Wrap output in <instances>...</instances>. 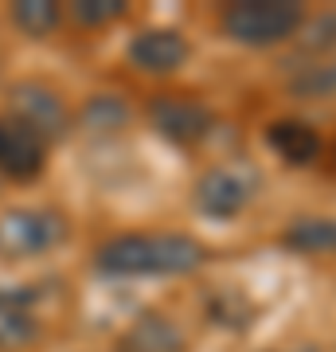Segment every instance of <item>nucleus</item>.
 Returning <instances> with one entry per match:
<instances>
[{
  "label": "nucleus",
  "mask_w": 336,
  "mask_h": 352,
  "mask_svg": "<svg viewBox=\"0 0 336 352\" xmlns=\"http://www.w3.org/2000/svg\"><path fill=\"white\" fill-rule=\"evenodd\" d=\"M98 270L110 278L192 274L208 263V247L184 231H133L98 247Z\"/></svg>",
  "instance_id": "nucleus-1"
},
{
  "label": "nucleus",
  "mask_w": 336,
  "mask_h": 352,
  "mask_svg": "<svg viewBox=\"0 0 336 352\" xmlns=\"http://www.w3.org/2000/svg\"><path fill=\"white\" fill-rule=\"evenodd\" d=\"M219 24L243 47H278L305 28V8L293 0H238L223 8Z\"/></svg>",
  "instance_id": "nucleus-2"
},
{
  "label": "nucleus",
  "mask_w": 336,
  "mask_h": 352,
  "mask_svg": "<svg viewBox=\"0 0 336 352\" xmlns=\"http://www.w3.org/2000/svg\"><path fill=\"white\" fill-rule=\"evenodd\" d=\"M67 239V219L51 208H8L0 212V258H39L63 247Z\"/></svg>",
  "instance_id": "nucleus-3"
},
{
  "label": "nucleus",
  "mask_w": 336,
  "mask_h": 352,
  "mask_svg": "<svg viewBox=\"0 0 336 352\" xmlns=\"http://www.w3.org/2000/svg\"><path fill=\"white\" fill-rule=\"evenodd\" d=\"M258 192V176L247 164H215L196 180V208L215 223H231L247 212V204Z\"/></svg>",
  "instance_id": "nucleus-4"
},
{
  "label": "nucleus",
  "mask_w": 336,
  "mask_h": 352,
  "mask_svg": "<svg viewBox=\"0 0 336 352\" xmlns=\"http://www.w3.org/2000/svg\"><path fill=\"white\" fill-rule=\"evenodd\" d=\"M149 122L172 145H199L215 126L212 110L199 98H188V94H157L149 102Z\"/></svg>",
  "instance_id": "nucleus-5"
},
{
  "label": "nucleus",
  "mask_w": 336,
  "mask_h": 352,
  "mask_svg": "<svg viewBox=\"0 0 336 352\" xmlns=\"http://www.w3.org/2000/svg\"><path fill=\"white\" fill-rule=\"evenodd\" d=\"M8 106L16 122H24L27 129H36L43 141H59L67 138V129H71V110H67V102L55 94L51 87L43 82H20V87L8 90Z\"/></svg>",
  "instance_id": "nucleus-6"
},
{
  "label": "nucleus",
  "mask_w": 336,
  "mask_h": 352,
  "mask_svg": "<svg viewBox=\"0 0 336 352\" xmlns=\"http://www.w3.org/2000/svg\"><path fill=\"white\" fill-rule=\"evenodd\" d=\"M47 164V141L16 118H0V176L36 180Z\"/></svg>",
  "instance_id": "nucleus-7"
},
{
  "label": "nucleus",
  "mask_w": 336,
  "mask_h": 352,
  "mask_svg": "<svg viewBox=\"0 0 336 352\" xmlns=\"http://www.w3.org/2000/svg\"><path fill=\"white\" fill-rule=\"evenodd\" d=\"M129 63L145 71V75H172L180 67L188 63V36L184 32H176V28H145L137 36L129 39Z\"/></svg>",
  "instance_id": "nucleus-8"
},
{
  "label": "nucleus",
  "mask_w": 336,
  "mask_h": 352,
  "mask_svg": "<svg viewBox=\"0 0 336 352\" xmlns=\"http://www.w3.org/2000/svg\"><path fill=\"white\" fill-rule=\"evenodd\" d=\"M266 145L274 153L282 164L289 168H309L317 157L324 153V141L321 133L309 126V122H301V118H278L266 126Z\"/></svg>",
  "instance_id": "nucleus-9"
},
{
  "label": "nucleus",
  "mask_w": 336,
  "mask_h": 352,
  "mask_svg": "<svg viewBox=\"0 0 336 352\" xmlns=\"http://www.w3.org/2000/svg\"><path fill=\"white\" fill-rule=\"evenodd\" d=\"M39 337V317L27 289H0V352L27 349Z\"/></svg>",
  "instance_id": "nucleus-10"
},
{
  "label": "nucleus",
  "mask_w": 336,
  "mask_h": 352,
  "mask_svg": "<svg viewBox=\"0 0 336 352\" xmlns=\"http://www.w3.org/2000/svg\"><path fill=\"white\" fill-rule=\"evenodd\" d=\"M117 352H184V333L161 314H141L122 333Z\"/></svg>",
  "instance_id": "nucleus-11"
},
{
  "label": "nucleus",
  "mask_w": 336,
  "mask_h": 352,
  "mask_svg": "<svg viewBox=\"0 0 336 352\" xmlns=\"http://www.w3.org/2000/svg\"><path fill=\"white\" fill-rule=\"evenodd\" d=\"M282 247L293 254H336V215H301L282 231Z\"/></svg>",
  "instance_id": "nucleus-12"
},
{
  "label": "nucleus",
  "mask_w": 336,
  "mask_h": 352,
  "mask_svg": "<svg viewBox=\"0 0 336 352\" xmlns=\"http://www.w3.org/2000/svg\"><path fill=\"white\" fill-rule=\"evenodd\" d=\"M289 94H298L305 102L336 98V59H321V63L301 67L298 75L289 78Z\"/></svg>",
  "instance_id": "nucleus-13"
},
{
  "label": "nucleus",
  "mask_w": 336,
  "mask_h": 352,
  "mask_svg": "<svg viewBox=\"0 0 336 352\" xmlns=\"http://www.w3.org/2000/svg\"><path fill=\"white\" fill-rule=\"evenodd\" d=\"M59 4L51 0H16L12 4V24L32 39H43L59 28Z\"/></svg>",
  "instance_id": "nucleus-14"
},
{
  "label": "nucleus",
  "mask_w": 336,
  "mask_h": 352,
  "mask_svg": "<svg viewBox=\"0 0 336 352\" xmlns=\"http://www.w3.org/2000/svg\"><path fill=\"white\" fill-rule=\"evenodd\" d=\"M125 122H129V106L117 94H94L82 110V126L90 133H117L125 129Z\"/></svg>",
  "instance_id": "nucleus-15"
},
{
  "label": "nucleus",
  "mask_w": 336,
  "mask_h": 352,
  "mask_svg": "<svg viewBox=\"0 0 336 352\" xmlns=\"http://www.w3.org/2000/svg\"><path fill=\"white\" fill-rule=\"evenodd\" d=\"M208 314H212L215 325H227V329H247L250 321H254V305L243 298V294H235V289H227V294H215L212 302H208Z\"/></svg>",
  "instance_id": "nucleus-16"
},
{
  "label": "nucleus",
  "mask_w": 336,
  "mask_h": 352,
  "mask_svg": "<svg viewBox=\"0 0 336 352\" xmlns=\"http://www.w3.org/2000/svg\"><path fill=\"white\" fill-rule=\"evenodd\" d=\"M301 47L309 55H324V59H336V12H324L317 16L309 28H305V39Z\"/></svg>",
  "instance_id": "nucleus-17"
},
{
  "label": "nucleus",
  "mask_w": 336,
  "mask_h": 352,
  "mask_svg": "<svg viewBox=\"0 0 336 352\" xmlns=\"http://www.w3.org/2000/svg\"><path fill=\"white\" fill-rule=\"evenodd\" d=\"M75 16H78V24L98 28V24H110V20L125 16V4H122V0H78Z\"/></svg>",
  "instance_id": "nucleus-18"
},
{
  "label": "nucleus",
  "mask_w": 336,
  "mask_h": 352,
  "mask_svg": "<svg viewBox=\"0 0 336 352\" xmlns=\"http://www.w3.org/2000/svg\"><path fill=\"white\" fill-rule=\"evenodd\" d=\"M274 352H321L317 344H293V349H274Z\"/></svg>",
  "instance_id": "nucleus-19"
}]
</instances>
